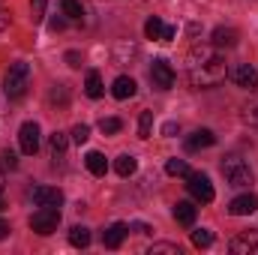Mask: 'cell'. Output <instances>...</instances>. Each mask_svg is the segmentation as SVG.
I'll return each instance as SVG.
<instances>
[{
	"instance_id": "1",
	"label": "cell",
	"mask_w": 258,
	"mask_h": 255,
	"mask_svg": "<svg viewBox=\"0 0 258 255\" xmlns=\"http://www.w3.org/2000/svg\"><path fill=\"white\" fill-rule=\"evenodd\" d=\"M228 69L225 57L219 54L216 45H198L186 57V78L192 87H216L219 81H225Z\"/></svg>"
},
{
	"instance_id": "2",
	"label": "cell",
	"mask_w": 258,
	"mask_h": 255,
	"mask_svg": "<svg viewBox=\"0 0 258 255\" xmlns=\"http://www.w3.org/2000/svg\"><path fill=\"white\" fill-rule=\"evenodd\" d=\"M27 87H30V66L24 63V60H18V63L9 66V72L3 78V93L9 99H21L27 93Z\"/></svg>"
},
{
	"instance_id": "3",
	"label": "cell",
	"mask_w": 258,
	"mask_h": 255,
	"mask_svg": "<svg viewBox=\"0 0 258 255\" xmlns=\"http://www.w3.org/2000/svg\"><path fill=\"white\" fill-rule=\"evenodd\" d=\"M222 174H225V180H228L231 186H237V189H249V186L255 183L252 168H249L240 156H228V159H222Z\"/></svg>"
},
{
	"instance_id": "4",
	"label": "cell",
	"mask_w": 258,
	"mask_h": 255,
	"mask_svg": "<svg viewBox=\"0 0 258 255\" xmlns=\"http://www.w3.org/2000/svg\"><path fill=\"white\" fill-rule=\"evenodd\" d=\"M57 225H60V207H39V210L30 216V228H33L36 234H42V237L54 234Z\"/></svg>"
},
{
	"instance_id": "5",
	"label": "cell",
	"mask_w": 258,
	"mask_h": 255,
	"mask_svg": "<svg viewBox=\"0 0 258 255\" xmlns=\"http://www.w3.org/2000/svg\"><path fill=\"white\" fill-rule=\"evenodd\" d=\"M186 177H189V183H186V186H189V192H192L195 201L210 204V201H213V195H216L213 186H210V177H207V174H192V171H189Z\"/></svg>"
},
{
	"instance_id": "6",
	"label": "cell",
	"mask_w": 258,
	"mask_h": 255,
	"mask_svg": "<svg viewBox=\"0 0 258 255\" xmlns=\"http://www.w3.org/2000/svg\"><path fill=\"white\" fill-rule=\"evenodd\" d=\"M150 81H153L156 90H168L174 84V69H171V63L162 60V57L153 60V66H150Z\"/></svg>"
},
{
	"instance_id": "7",
	"label": "cell",
	"mask_w": 258,
	"mask_h": 255,
	"mask_svg": "<svg viewBox=\"0 0 258 255\" xmlns=\"http://www.w3.org/2000/svg\"><path fill=\"white\" fill-rule=\"evenodd\" d=\"M18 144H21V153L33 156L39 150V123H33V120L21 123V129H18Z\"/></svg>"
},
{
	"instance_id": "8",
	"label": "cell",
	"mask_w": 258,
	"mask_h": 255,
	"mask_svg": "<svg viewBox=\"0 0 258 255\" xmlns=\"http://www.w3.org/2000/svg\"><path fill=\"white\" fill-rule=\"evenodd\" d=\"M228 249L234 255H258V231H240L237 237H231Z\"/></svg>"
},
{
	"instance_id": "9",
	"label": "cell",
	"mask_w": 258,
	"mask_h": 255,
	"mask_svg": "<svg viewBox=\"0 0 258 255\" xmlns=\"http://www.w3.org/2000/svg\"><path fill=\"white\" fill-rule=\"evenodd\" d=\"M231 81L243 90H258V69L252 63H240L231 69Z\"/></svg>"
},
{
	"instance_id": "10",
	"label": "cell",
	"mask_w": 258,
	"mask_h": 255,
	"mask_svg": "<svg viewBox=\"0 0 258 255\" xmlns=\"http://www.w3.org/2000/svg\"><path fill=\"white\" fill-rule=\"evenodd\" d=\"M30 198L39 204V207H60L63 204V192L54 189V186H33Z\"/></svg>"
},
{
	"instance_id": "11",
	"label": "cell",
	"mask_w": 258,
	"mask_h": 255,
	"mask_svg": "<svg viewBox=\"0 0 258 255\" xmlns=\"http://www.w3.org/2000/svg\"><path fill=\"white\" fill-rule=\"evenodd\" d=\"M126 234H129L126 222H114V225H108V228L102 231V243H105V249H117V246L126 240Z\"/></svg>"
},
{
	"instance_id": "12",
	"label": "cell",
	"mask_w": 258,
	"mask_h": 255,
	"mask_svg": "<svg viewBox=\"0 0 258 255\" xmlns=\"http://www.w3.org/2000/svg\"><path fill=\"white\" fill-rule=\"evenodd\" d=\"M255 210H258V198L252 192L237 195V198L228 204V213H231V216H249V213H255Z\"/></svg>"
},
{
	"instance_id": "13",
	"label": "cell",
	"mask_w": 258,
	"mask_h": 255,
	"mask_svg": "<svg viewBox=\"0 0 258 255\" xmlns=\"http://www.w3.org/2000/svg\"><path fill=\"white\" fill-rule=\"evenodd\" d=\"M183 144H186L189 153H192V150H204V147H213V144H216V135H213L210 129H195Z\"/></svg>"
},
{
	"instance_id": "14",
	"label": "cell",
	"mask_w": 258,
	"mask_h": 255,
	"mask_svg": "<svg viewBox=\"0 0 258 255\" xmlns=\"http://www.w3.org/2000/svg\"><path fill=\"white\" fill-rule=\"evenodd\" d=\"M237 39H240V33H237L234 27H216V30H213V45H216V48H234Z\"/></svg>"
},
{
	"instance_id": "15",
	"label": "cell",
	"mask_w": 258,
	"mask_h": 255,
	"mask_svg": "<svg viewBox=\"0 0 258 255\" xmlns=\"http://www.w3.org/2000/svg\"><path fill=\"white\" fill-rule=\"evenodd\" d=\"M135 81L129 78V75H120V78H114V84H111V93H114V99H132L135 96Z\"/></svg>"
},
{
	"instance_id": "16",
	"label": "cell",
	"mask_w": 258,
	"mask_h": 255,
	"mask_svg": "<svg viewBox=\"0 0 258 255\" xmlns=\"http://www.w3.org/2000/svg\"><path fill=\"white\" fill-rule=\"evenodd\" d=\"M84 165H87V171L96 174V177H102V174L108 171V162H105V156H102L99 150H90V153L84 156Z\"/></svg>"
},
{
	"instance_id": "17",
	"label": "cell",
	"mask_w": 258,
	"mask_h": 255,
	"mask_svg": "<svg viewBox=\"0 0 258 255\" xmlns=\"http://www.w3.org/2000/svg\"><path fill=\"white\" fill-rule=\"evenodd\" d=\"M195 213H198V210H195L192 201H177V204H174V219H177L180 225H186V228L195 222Z\"/></svg>"
},
{
	"instance_id": "18",
	"label": "cell",
	"mask_w": 258,
	"mask_h": 255,
	"mask_svg": "<svg viewBox=\"0 0 258 255\" xmlns=\"http://www.w3.org/2000/svg\"><path fill=\"white\" fill-rule=\"evenodd\" d=\"M48 147H51V159H63V156H66V147H69L66 132H54V135L48 138Z\"/></svg>"
},
{
	"instance_id": "19",
	"label": "cell",
	"mask_w": 258,
	"mask_h": 255,
	"mask_svg": "<svg viewBox=\"0 0 258 255\" xmlns=\"http://www.w3.org/2000/svg\"><path fill=\"white\" fill-rule=\"evenodd\" d=\"M135 168H138V159H135L132 153L117 156V162H114V171H117L120 177H132V174H135Z\"/></svg>"
},
{
	"instance_id": "20",
	"label": "cell",
	"mask_w": 258,
	"mask_h": 255,
	"mask_svg": "<svg viewBox=\"0 0 258 255\" xmlns=\"http://www.w3.org/2000/svg\"><path fill=\"white\" fill-rule=\"evenodd\" d=\"M84 93H87L90 99H99V96L105 93V87H102V78H99V72H87V81H84Z\"/></svg>"
},
{
	"instance_id": "21",
	"label": "cell",
	"mask_w": 258,
	"mask_h": 255,
	"mask_svg": "<svg viewBox=\"0 0 258 255\" xmlns=\"http://www.w3.org/2000/svg\"><path fill=\"white\" fill-rule=\"evenodd\" d=\"M69 243L78 246V249L90 246V231H87L84 225H72V228H69Z\"/></svg>"
},
{
	"instance_id": "22",
	"label": "cell",
	"mask_w": 258,
	"mask_h": 255,
	"mask_svg": "<svg viewBox=\"0 0 258 255\" xmlns=\"http://www.w3.org/2000/svg\"><path fill=\"white\" fill-rule=\"evenodd\" d=\"M165 174H171V177H186V174H189V165H186L183 159L174 156V159L165 162Z\"/></svg>"
},
{
	"instance_id": "23",
	"label": "cell",
	"mask_w": 258,
	"mask_h": 255,
	"mask_svg": "<svg viewBox=\"0 0 258 255\" xmlns=\"http://www.w3.org/2000/svg\"><path fill=\"white\" fill-rule=\"evenodd\" d=\"M162 30H165V24L153 15V18H147V24H144V36L147 39H162Z\"/></svg>"
},
{
	"instance_id": "24",
	"label": "cell",
	"mask_w": 258,
	"mask_h": 255,
	"mask_svg": "<svg viewBox=\"0 0 258 255\" xmlns=\"http://www.w3.org/2000/svg\"><path fill=\"white\" fill-rule=\"evenodd\" d=\"M120 129H123V120L120 117H102L99 120V132L102 135H117Z\"/></svg>"
},
{
	"instance_id": "25",
	"label": "cell",
	"mask_w": 258,
	"mask_h": 255,
	"mask_svg": "<svg viewBox=\"0 0 258 255\" xmlns=\"http://www.w3.org/2000/svg\"><path fill=\"white\" fill-rule=\"evenodd\" d=\"M192 243L198 249H207V246H213V234L207 228H198V231H192Z\"/></svg>"
},
{
	"instance_id": "26",
	"label": "cell",
	"mask_w": 258,
	"mask_h": 255,
	"mask_svg": "<svg viewBox=\"0 0 258 255\" xmlns=\"http://www.w3.org/2000/svg\"><path fill=\"white\" fill-rule=\"evenodd\" d=\"M147 255H180V246L177 243H153Z\"/></svg>"
},
{
	"instance_id": "27",
	"label": "cell",
	"mask_w": 258,
	"mask_h": 255,
	"mask_svg": "<svg viewBox=\"0 0 258 255\" xmlns=\"http://www.w3.org/2000/svg\"><path fill=\"white\" fill-rule=\"evenodd\" d=\"M150 126H153V114L141 111V117H138V138H150Z\"/></svg>"
},
{
	"instance_id": "28",
	"label": "cell",
	"mask_w": 258,
	"mask_h": 255,
	"mask_svg": "<svg viewBox=\"0 0 258 255\" xmlns=\"http://www.w3.org/2000/svg\"><path fill=\"white\" fill-rule=\"evenodd\" d=\"M45 6H48V0H30V21H33V24H39V21H42Z\"/></svg>"
},
{
	"instance_id": "29",
	"label": "cell",
	"mask_w": 258,
	"mask_h": 255,
	"mask_svg": "<svg viewBox=\"0 0 258 255\" xmlns=\"http://www.w3.org/2000/svg\"><path fill=\"white\" fill-rule=\"evenodd\" d=\"M60 6H63L66 18H81V15H84V9H81V3H78V0H63Z\"/></svg>"
},
{
	"instance_id": "30",
	"label": "cell",
	"mask_w": 258,
	"mask_h": 255,
	"mask_svg": "<svg viewBox=\"0 0 258 255\" xmlns=\"http://www.w3.org/2000/svg\"><path fill=\"white\" fill-rule=\"evenodd\" d=\"M87 138H90V126H87V123H78V126L72 129V141H75V144H84Z\"/></svg>"
},
{
	"instance_id": "31",
	"label": "cell",
	"mask_w": 258,
	"mask_h": 255,
	"mask_svg": "<svg viewBox=\"0 0 258 255\" xmlns=\"http://www.w3.org/2000/svg\"><path fill=\"white\" fill-rule=\"evenodd\" d=\"M0 168H9V171H15V168H18V159H15V153H12V150H3V153H0Z\"/></svg>"
},
{
	"instance_id": "32",
	"label": "cell",
	"mask_w": 258,
	"mask_h": 255,
	"mask_svg": "<svg viewBox=\"0 0 258 255\" xmlns=\"http://www.w3.org/2000/svg\"><path fill=\"white\" fill-rule=\"evenodd\" d=\"M246 120H249V123H255V126H258V99L252 102V105H249V108H246Z\"/></svg>"
},
{
	"instance_id": "33",
	"label": "cell",
	"mask_w": 258,
	"mask_h": 255,
	"mask_svg": "<svg viewBox=\"0 0 258 255\" xmlns=\"http://www.w3.org/2000/svg\"><path fill=\"white\" fill-rule=\"evenodd\" d=\"M66 63L72 66V69H78L81 66V54L78 51H66Z\"/></svg>"
},
{
	"instance_id": "34",
	"label": "cell",
	"mask_w": 258,
	"mask_h": 255,
	"mask_svg": "<svg viewBox=\"0 0 258 255\" xmlns=\"http://www.w3.org/2000/svg\"><path fill=\"white\" fill-rule=\"evenodd\" d=\"M9 21H12V12H9V9H0V33L9 27Z\"/></svg>"
},
{
	"instance_id": "35",
	"label": "cell",
	"mask_w": 258,
	"mask_h": 255,
	"mask_svg": "<svg viewBox=\"0 0 258 255\" xmlns=\"http://www.w3.org/2000/svg\"><path fill=\"white\" fill-rule=\"evenodd\" d=\"M174 132H177V123H174V120H168V123H162V135H168V138H171Z\"/></svg>"
},
{
	"instance_id": "36",
	"label": "cell",
	"mask_w": 258,
	"mask_h": 255,
	"mask_svg": "<svg viewBox=\"0 0 258 255\" xmlns=\"http://www.w3.org/2000/svg\"><path fill=\"white\" fill-rule=\"evenodd\" d=\"M9 231H12V228H9V222H6V219H0V240H6V237H9Z\"/></svg>"
},
{
	"instance_id": "37",
	"label": "cell",
	"mask_w": 258,
	"mask_h": 255,
	"mask_svg": "<svg viewBox=\"0 0 258 255\" xmlns=\"http://www.w3.org/2000/svg\"><path fill=\"white\" fill-rule=\"evenodd\" d=\"M174 33H177L174 27H165V30H162V42H171V39H174Z\"/></svg>"
},
{
	"instance_id": "38",
	"label": "cell",
	"mask_w": 258,
	"mask_h": 255,
	"mask_svg": "<svg viewBox=\"0 0 258 255\" xmlns=\"http://www.w3.org/2000/svg\"><path fill=\"white\" fill-rule=\"evenodd\" d=\"M48 27H51V30H63L66 21H63V18H51V24H48Z\"/></svg>"
},
{
	"instance_id": "39",
	"label": "cell",
	"mask_w": 258,
	"mask_h": 255,
	"mask_svg": "<svg viewBox=\"0 0 258 255\" xmlns=\"http://www.w3.org/2000/svg\"><path fill=\"white\" fill-rule=\"evenodd\" d=\"M0 192H3V171H0Z\"/></svg>"
},
{
	"instance_id": "40",
	"label": "cell",
	"mask_w": 258,
	"mask_h": 255,
	"mask_svg": "<svg viewBox=\"0 0 258 255\" xmlns=\"http://www.w3.org/2000/svg\"><path fill=\"white\" fill-rule=\"evenodd\" d=\"M0 210H6V204H3V201H0Z\"/></svg>"
}]
</instances>
